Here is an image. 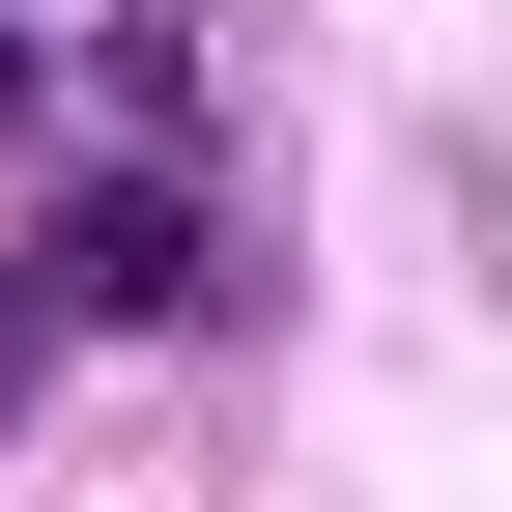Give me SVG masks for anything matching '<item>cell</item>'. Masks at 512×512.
<instances>
[{
    "label": "cell",
    "mask_w": 512,
    "mask_h": 512,
    "mask_svg": "<svg viewBox=\"0 0 512 512\" xmlns=\"http://www.w3.org/2000/svg\"><path fill=\"white\" fill-rule=\"evenodd\" d=\"M0 29H57V0H0Z\"/></svg>",
    "instance_id": "cell-2"
},
{
    "label": "cell",
    "mask_w": 512,
    "mask_h": 512,
    "mask_svg": "<svg viewBox=\"0 0 512 512\" xmlns=\"http://www.w3.org/2000/svg\"><path fill=\"white\" fill-rule=\"evenodd\" d=\"M0 285H29L57 342H171V313H228V228H200V171H86V200H29Z\"/></svg>",
    "instance_id": "cell-1"
}]
</instances>
